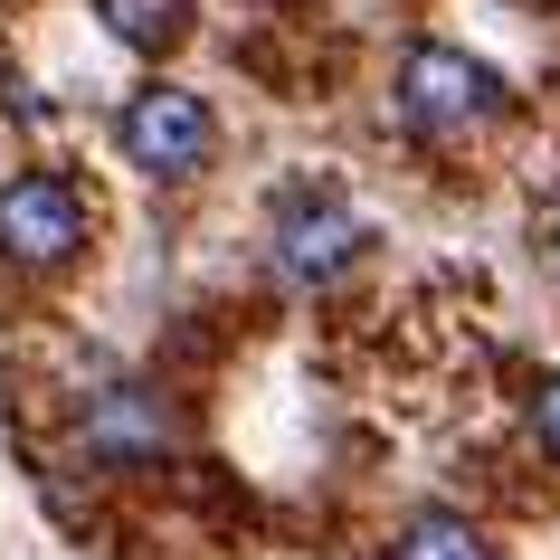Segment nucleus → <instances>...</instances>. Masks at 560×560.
<instances>
[{
  "label": "nucleus",
  "instance_id": "20e7f679",
  "mask_svg": "<svg viewBox=\"0 0 560 560\" xmlns=\"http://www.w3.org/2000/svg\"><path fill=\"white\" fill-rule=\"evenodd\" d=\"M77 247H86V200L67 172L0 180V257L10 266H67Z\"/></svg>",
  "mask_w": 560,
  "mask_h": 560
},
{
  "label": "nucleus",
  "instance_id": "f03ea898",
  "mask_svg": "<svg viewBox=\"0 0 560 560\" xmlns=\"http://www.w3.org/2000/svg\"><path fill=\"white\" fill-rule=\"evenodd\" d=\"M399 115H409V133H466V124H494L503 115V77L485 58H466V48H409L399 58Z\"/></svg>",
  "mask_w": 560,
  "mask_h": 560
},
{
  "label": "nucleus",
  "instance_id": "f257e3e1",
  "mask_svg": "<svg viewBox=\"0 0 560 560\" xmlns=\"http://www.w3.org/2000/svg\"><path fill=\"white\" fill-rule=\"evenodd\" d=\"M361 247H371L361 209L342 200V190H324V180L285 190V200H276V219H266V257H276V276H285V285H332Z\"/></svg>",
  "mask_w": 560,
  "mask_h": 560
},
{
  "label": "nucleus",
  "instance_id": "6e6552de",
  "mask_svg": "<svg viewBox=\"0 0 560 560\" xmlns=\"http://www.w3.org/2000/svg\"><path fill=\"white\" fill-rule=\"evenodd\" d=\"M532 428H541V446H551V456H560V371H551V381H541V399H532Z\"/></svg>",
  "mask_w": 560,
  "mask_h": 560
},
{
  "label": "nucleus",
  "instance_id": "0eeeda50",
  "mask_svg": "<svg viewBox=\"0 0 560 560\" xmlns=\"http://www.w3.org/2000/svg\"><path fill=\"white\" fill-rule=\"evenodd\" d=\"M95 20L124 38V48H143V58H162L180 30H190V0H95Z\"/></svg>",
  "mask_w": 560,
  "mask_h": 560
},
{
  "label": "nucleus",
  "instance_id": "7ed1b4c3",
  "mask_svg": "<svg viewBox=\"0 0 560 560\" xmlns=\"http://www.w3.org/2000/svg\"><path fill=\"white\" fill-rule=\"evenodd\" d=\"M115 143H124V162H133V172L190 180V172L209 162V143H219V124H209V105H200L190 86H143V95L115 115Z\"/></svg>",
  "mask_w": 560,
  "mask_h": 560
},
{
  "label": "nucleus",
  "instance_id": "39448f33",
  "mask_svg": "<svg viewBox=\"0 0 560 560\" xmlns=\"http://www.w3.org/2000/svg\"><path fill=\"white\" fill-rule=\"evenodd\" d=\"M172 438V418L152 409V389H95L86 399V446L95 456H152Z\"/></svg>",
  "mask_w": 560,
  "mask_h": 560
},
{
  "label": "nucleus",
  "instance_id": "1a4fd4ad",
  "mask_svg": "<svg viewBox=\"0 0 560 560\" xmlns=\"http://www.w3.org/2000/svg\"><path fill=\"white\" fill-rule=\"evenodd\" d=\"M551 257H560V209H551Z\"/></svg>",
  "mask_w": 560,
  "mask_h": 560
},
{
  "label": "nucleus",
  "instance_id": "423d86ee",
  "mask_svg": "<svg viewBox=\"0 0 560 560\" xmlns=\"http://www.w3.org/2000/svg\"><path fill=\"white\" fill-rule=\"evenodd\" d=\"M389 560H494V541H485L466 513H409L399 541H389Z\"/></svg>",
  "mask_w": 560,
  "mask_h": 560
}]
</instances>
